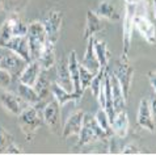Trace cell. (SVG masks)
I'll list each match as a JSON object with an SVG mask.
<instances>
[{
	"label": "cell",
	"mask_w": 156,
	"mask_h": 155,
	"mask_svg": "<svg viewBox=\"0 0 156 155\" xmlns=\"http://www.w3.org/2000/svg\"><path fill=\"white\" fill-rule=\"evenodd\" d=\"M20 130L23 132L27 141H32L36 132L43 125L42 118V109L38 105H29L21 113L17 116Z\"/></svg>",
	"instance_id": "1"
},
{
	"label": "cell",
	"mask_w": 156,
	"mask_h": 155,
	"mask_svg": "<svg viewBox=\"0 0 156 155\" xmlns=\"http://www.w3.org/2000/svg\"><path fill=\"white\" fill-rule=\"evenodd\" d=\"M77 137H79V139H77V145L79 146H87L97 141L108 139L105 132L98 125L96 117L88 113L84 114L83 126H81V130Z\"/></svg>",
	"instance_id": "2"
},
{
	"label": "cell",
	"mask_w": 156,
	"mask_h": 155,
	"mask_svg": "<svg viewBox=\"0 0 156 155\" xmlns=\"http://www.w3.org/2000/svg\"><path fill=\"white\" fill-rule=\"evenodd\" d=\"M27 38H28V45H29V51H30V55H32V59H37L40 57L43 46H45L47 41L46 31L41 21H33L32 24L28 25Z\"/></svg>",
	"instance_id": "3"
},
{
	"label": "cell",
	"mask_w": 156,
	"mask_h": 155,
	"mask_svg": "<svg viewBox=\"0 0 156 155\" xmlns=\"http://www.w3.org/2000/svg\"><path fill=\"white\" fill-rule=\"evenodd\" d=\"M134 68L129 62V58L126 54H121V58L118 59V62L115 64V68L113 70V74L117 79H118L125 97H129L130 89H131V84H133V79H134Z\"/></svg>",
	"instance_id": "4"
},
{
	"label": "cell",
	"mask_w": 156,
	"mask_h": 155,
	"mask_svg": "<svg viewBox=\"0 0 156 155\" xmlns=\"http://www.w3.org/2000/svg\"><path fill=\"white\" fill-rule=\"evenodd\" d=\"M100 108L105 109L106 114L109 116L110 122L114 120L115 116V110H114V104H113V96H112V85H110V71H109V66L105 68V74H104V80L100 88L98 96L96 97Z\"/></svg>",
	"instance_id": "5"
},
{
	"label": "cell",
	"mask_w": 156,
	"mask_h": 155,
	"mask_svg": "<svg viewBox=\"0 0 156 155\" xmlns=\"http://www.w3.org/2000/svg\"><path fill=\"white\" fill-rule=\"evenodd\" d=\"M138 4L126 3L125 5V17H123V28H122V54H129L133 41L134 31V17L136 15Z\"/></svg>",
	"instance_id": "6"
},
{
	"label": "cell",
	"mask_w": 156,
	"mask_h": 155,
	"mask_svg": "<svg viewBox=\"0 0 156 155\" xmlns=\"http://www.w3.org/2000/svg\"><path fill=\"white\" fill-rule=\"evenodd\" d=\"M43 28L46 31V36L47 40L53 44H57V41L59 40V34H60V29H62V24H63V16L62 12L57 11V9H50L43 17Z\"/></svg>",
	"instance_id": "7"
},
{
	"label": "cell",
	"mask_w": 156,
	"mask_h": 155,
	"mask_svg": "<svg viewBox=\"0 0 156 155\" xmlns=\"http://www.w3.org/2000/svg\"><path fill=\"white\" fill-rule=\"evenodd\" d=\"M42 118L43 124L50 129L51 133H59L62 129L60 126V105L57 100H53L43 106L42 109Z\"/></svg>",
	"instance_id": "8"
},
{
	"label": "cell",
	"mask_w": 156,
	"mask_h": 155,
	"mask_svg": "<svg viewBox=\"0 0 156 155\" xmlns=\"http://www.w3.org/2000/svg\"><path fill=\"white\" fill-rule=\"evenodd\" d=\"M28 64V62L23 59L20 55H17L16 53L11 50H7V53L3 55V58L0 59V67H3L4 70H7L12 78H17L19 79L20 74L23 72L25 66Z\"/></svg>",
	"instance_id": "9"
},
{
	"label": "cell",
	"mask_w": 156,
	"mask_h": 155,
	"mask_svg": "<svg viewBox=\"0 0 156 155\" xmlns=\"http://www.w3.org/2000/svg\"><path fill=\"white\" fill-rule=\"evenodd\" d=\"M134 29H136V32L150 45L156 44V27L148 17L143 15H135V17H134Z\"/></svg>",
	"instance_id": "10"
},
{
	"label": "cell",
	"mask_w": 156,
	"mask_h": 155,
	"mask_svg": "<svg viewBox=\"0 0 156 155\" xmlns=\"http://www.w3.org/2000/svg\"><path fill=\"white\" fill-rule=\"evenodd\" d=\"M0 104H2V106L8 113L15 114V116H19L21 112L27 108V105H29L19 95H15L13 92L7 91V89L0 95Z\"/></svg>",
	"instance_id": "11"
},
{
	"label": "cell",
	"mask_w": 156,
	"mask_h": 155,
	"mask_svg": "<svg viewBox=\"0 0 156 155\" xmlns=\"http://www.w3.org/2000/svg\"><path fill=\"white\" fill-rule=\"evenodd\" d=\"M136 122L138 125L144 129V130L154 133L156 130V125L154 122L152 113H151V105L147 99H142L139 103V108H138V114H136Z\"/></svg>",
	"instance_id": "12"
},
{
	"label": "cell",
	"mask_w": 156,
	"mask_h": 155,
	"mask_svg": "<svg viewBox=\"0 0 156 155\" xmlns=\"http://www.w3.org/2000/svg\"><path fill=\"white\" fill-rule=\"evenodd\" d=\"M84 112L83 110H76L70 114V117L67 118L66 124L62 128V137L64 139L70 138V137L79 135V133L83 126V120H84Z\"/></svg>",
	"instance_id": "13"
},
{
	"label": "cell",
	"mask_w": 156,
	"mask_h": 155,
	"mask_svg": "<svg viewBox=\"0 0 156 155\" xmlns=\"http://www.w3.org/2000/svg\"><path fill=\"white\" fill-rule=\"evenodd\" d=\"M5 49L13 51L17 55H20L23 59H25L28 63L32 61V55L29 51V45H28V38L27 36H15L12 37L8 44L5 45Z\"/></svg>",
	"instance_id": "14"
},
{
	"label": "cell",
	"mask_w": 156,
	"mask_h": 155,
	"mask_svg": "<svg viewBox=\"0 0 156 155\" xmlns=\"http://www.w3.org/2000/svg\"><path fill=\"white\" fill-rule=\"evenodd\" d=\"M67 66H68V71H70V76L73 84V92L83 95L84 91L80 88V63L75 50L70 51V55H68V59H67Z\"/></svg>",
	"instance_id": "15"
},
{
	"label": "cell",
	"mask_w": 156,
	"mask_h": 155,
	"mask_svg": "<svg viewBox=\"0 0 156 155\" xmlns=\"http://www.w3.org/2000/svg\"><path fill=\"white\" fill-rule=\"evenodd\" d=\"M42 72V68L40 66V63H38L37 59H32L27 66H25V68L23 70V72L20 74L19 76V81H21V83L24 84H28V85H33L36 84V81L38 79V76H40V74Z\"/></svg>",
	"instance_id": "16"
},
{
	"label": "cell",
	"mask_w": 156,
	"mask_h": 155,
	"mask_svg": "<svg viewBox=\"0 0 156 155\" xmlns=\"http://www.w3.org/2000/svg\"><path fill=\"white\" fill-rule=\"evenodd\" d=\"M110 85H112V96H113V104H114V110L118 113L121 110L126 109L127 99L125 97L122 87H121L118 79L110 72Z\"/></svg>",
	"instance_id": "17"
},
{
	"label": "cell",
	"mask_w": 156,
	"mask_h": 155,
	"mask_svg": "<svg viewBox=\"0 0 156 155\" xmlns=\"http://www.w3.org/2000/svg\"><path fill=\"white\" fill-rule=\"evenodd\" d=\"M104 29L102 19L96 15V12L88 11L85 19V29H84V40H88L89 37H94L97 33H100Z\"/></svg>",
	"instance_id": "18"
},
{
	"label": "cell",
	"mask_w": 156,
	"mask_h": 155,
	"mask_svg": "<svg viewBox=\"0 0 156 155\" xmlns=\"http://www.w3.org/2000/svg\"><path fill=\"white\" fill-rule=\"evenodd\" d=\"M51 93H53V96H54V100H57L60 106L66 105L67 103H70V101H79L81 96H83V95L76 93V92L66 91L63 87H60L57 81L51 83Z\"/></svg>",
	"instance_id": "19"
},
{
	"label": "cell",
	"mask_w": 156,
	"mask_h": 155,
	"mask_svg": "<svg viewBox=\"0 0 156 155\" xmlns=\"http://www.w3.org/2000/svg\"><path fill=\"white\" fill-rule=\"evenodd\" d=\"M87 41H88V45H87L83 61H81L80 64H83V66L88 68L89 71H92L93 74H96L101 67H100L97 55L94 53V37H89Z\"/></svg>",
	"instance_id": "20"
},
{
	"label": "cell",
	"mask_w": 156,
	"mask_h": 155,
	"mask_svg": "<svg viewBox=\"0 0 156 155\" xmlns=\"http://www.w3.org/2000/svg\"><path fill=\"white\" fill-rule=\"evenodd\" d=\"M112 129H113V133L117 138L119 139L126 138L129 133V116L126 109L115 113L114 120L112 121Z\"/></svg>",
	"instance_id": "21"
},
{
	"label": "cell",
	"mask_w": 156,
	"mask_h": 155,
	"mask_svg": "<svg viewBox=\"0 0 156 155\" xmlns=\"http://www.w3.org/2000/svg\"><path fill=\"white\" fill-rule=\"evenodd\" d=\"M37 61L43 71H49L50 68H53L55 64V44L47 40Z\"/></svg>",
	"instance_id": "22"
},
{
	"label": "cell",
	"mask_w": 156,
	"mask_h": 155,
	"mask_svg": "<svg viewBox=\"0 0 156 155\" xmlns=\"http://www.w3.org/2000/svg\"><path fill=\"white\" fill-rule=\"evenodd\" d=\"M57 83L63 87L68 92H73V84L70 76V71H68L67 62H64L63 59L59 61L57 64Z\"/></svg>",
	"instance_id": "23"
},
{
	"label": "cell",
	"mask_w": 156,
	"mask_h": 155,
	"mask_svg": "<svg viewBox=\"0 0 156 155\" xmlns=\"http://www.w3.org/2000/svg\"><path fill=\"white\" fill-rule=\"evenodd\" d=\"M17 95H19L25 103H28L29 105H40L42 103L40 96H38V93L36 92V89H34V87L24 84V83H21V81H19V84H17Z\"/></svg>",
	"instance_id": "24"
},
{
	"label": "cell",
	"mask_w": 156,
	"mask_h": 155,
	"mask_svg": "<svg viewBox=\"0 0 156 155\" xmlns=\"http://www.w3.org/2000/svg\"><path fill=\"white\" fill-rule=\"evenodd\" d=\"M96 15L104 20H108V21H118L121 19V15L118 13V11H117L113 4L110 2H108V0H104V2L98 4V7L96 9Z\"/></svg>",
	"instance_id": "25"
},
{
	"label": "cell",
	"mask_w": 156,
	"mask_h": 155,
	"mask_svg": "<svg viewBox=\"0 0 156 155\" xmlns=\"http://www.w3.org/2000/svg\"><path fill=\"white\" fill-rule=\"evenodd\" d=\"M51 83H53V81L47 78V75L42 70V72L40 74V76H38V79L36 81V84L33 85L34 89H36V92L38 93V96H40L41 101L45 100V99L51 93Z\"/></svg>",
	"instance_id": "26"
},
{
	"label": "cell",
	"mask_w": 156,
	"mask_h": 155,
	"mask_svg": "<svg viewBox=\"0 0 156 155\" xmlns=\"http://www.w3.org/2000/svg\"><path fill=\"white\" fill-rule=\"evenodd\" d=\"M94 53L97 55L100 67H108L109 66V59H110V53L108 50V44L102 40H97L94 37Z\"/></svg>",
	"instance_id": "27"
},
{
	"label": "cell",
	"mask_w": 156,
	"mask_h": 155,
	"mask_svg": "<svg viewBox=\"0 0 156 155\" xmlns=\"http://www.w3.org/2000/svg\"><path fill=\"white\" fill-rule=\"evenodd\" d=\"M96 120H97V122L98 125L101 126V129L104 132H105V134L106 137L109 138V137L112 135H114V133H113V129H112V122H110V120H109V116L106 114V112L105 109H102V108H100L97 110V113H96Z\"/></svg>",
	"instance_id": "28"
},
{
	"label": "cell",
	"mask_w": 156,
	"mask_h": 155,
	"mask_svg": "<svg viewBox=\"0 0 156 155\" xmlns=\"http://www.w3.org/2000/svg\"><path fill=\"white\" fill-rule=\"evenodd\" d=\"M13 37L12 33V25H11V19H7L0 27V46L5 47L8 41Z\"/></svg>",
	"instance_id": "29"
},
{
	"label": "cell",
	"mask_w": 156,
	"mask_h": 155,
	"mask_svg": "<svg viewBox=\"0 0 156 155\" xmlns=\"http://www.w3.org/2000/svg\"><path fill=\"white\" fill-rule=\"evenodd\" d=\"M106 68V67H105ZM105 68L101 67L100 70L94 74L92 81H90V92H92V95L94 97L98 96V92H100V88H101V84H102V80H104V74H105Z\"/></svg>",
	"instance_id": "30"
},
{
	"label": "cell",
	"mask_w": 156,
	"mask_h": 155,
	"mask_svg": "<svg viewBox=\"0 0 156 155\" xmlns=\"http://www.w3.org/2000/svg\"><path fill=\"white\" fill-rule=\"evenodd\" d=\"M11 19V25H12V33L15 36H27L28 33V25L21 21L17 17H9Z\"/></svg>",
	"instance_id": "31"
},
{
	"label": "cell",
	"mask_w": 156,
	"mask_h": 155,
	"mask_svg": "<svg viewBox=\"0 0 156 155\" xmlns=\"http://www.w3.org/2000/svg\"><path fill=\"white\" fill-rule=\"evenodd\" d=\"M93 76H94V74L92 71H89L83 64H80V88L83 89V91H85L87 88H89Z\"/></svg>",
	"instance_id": "32"
},
{
	"label": "cell",
	"mask_w": 156,
	"mask_h": 155,
	"mask_svg": "<svg viewBox=\"0 0 156 155\" xmlns=\"http://www.w3.org/2000/svg\"><path fill=\"white\" fill-rule=\"evenodd\" d=\"M12 142H15L13 135L9 134L3 126H0V154L5 153L8 146H9Z\"/></svg>",
	"instance_id": "33"
},
{
	"label": "cell",
	"mask_w": 156,
	"mask_h": 155,
	"mask_svg": "<svg viewBox=\"0 0 156 155\" xmlns=\"http://www.w3.org/2000/svg\"><path fill=\"white\" fill-rule=\"evenodd\" d=\"M13 78L8 72L7 70H4L3 67H0V88L2 89H8L11 87Z\"/></svg>",
	"instance_id": "34"
},
{
	"label": "cell",
	"mask_w": 156,
	"mask_h": 155,
	"mask_svg": "<svg viewBox=\"0 0 156 155\" xmlns=\"http://www.w3.org/2000/svg\"><path fill=\"white\" fill-rule=\"evenodd\" d=\"M122 154H142V151L139 150V147H136L135 145H126L122 147Z\"/></svg>",
	"instance_id": "35"
},
{
	"label": "cell",
	"mask_w": 156,
	"mask_h": 155,
	"mask_svg": "<svg viewBox=\"0 0 156 155\" xmlns=\"http://www.w3.org/2000/svg\"><path fill=\"white\" fill-rule=\"evenodd\" d=\"M7 154H23V149L20 147L19 145L16 143V142H12V143L8 146V149H7Z\"/></svg>",
	"instance_id": "36"
},
{
	"label": "cell",
	"mask_w": 156,
	"mask_h": 155,
	"mask_svg": "<svg viewBox=\"0 0 156 155\" xmlns=\"http://www.w3.org/2000/svg\"><path fill=\"white\" fill-rule=\"evenodd\" d=\"M147 76H148V80H150V83H151V87L154 88V91L156 93V71H150Z\"/></svg>",
	"instance_id": "37"
},
{
	"label": "cell",
	"mask_w": 156,
	"mask_h": 155,
	"mask_svg": "<svg viewBox=\"0 0 156 155\" xmlns=\"http://www.w3.org/2000/svg\"><path fill=\"white\" fill-rule=\"evenodd\" d=\"M150 105H151V113H152L154 122H155V125H156V97H154L152 100L150 101Z\"/></svg>",
	"instance_id": "38"
},
{
	"label": "cell",
	"mask_w": 156,
	"mask_h": 155,
	"mask_svg": "<svg viewBox=\"0 0 156 155\" xmlns=\"http://www.w3.org/2000/svg\"><path fill=\"white\" fill-rule=\"evenodd\" d=\"M125 2H126V3H133V4H138V5H139V4H144L146 0H125Z\"/></svg>",
	"instance_id": "39"
},
{
	"label": "cell",
	"mask_w": 156,
	"mask_h": 155,
	"mask_svg": "<svg viewBox=\"0 0 156 155\" xmlns=\"http://www.w3.org/2000/svg\"><path fill=\"white\" fill-rule=\"evenodd\" d=\"M7 50H8V49H5V47H2V46H0V59H2L3 55L7 53Z\"/></svg>",
	"instance_id": "40"
},
{
	"label": "cell",
	"mask_w": 156,
	"mask_h": 155,
	"mask_svg": "<svg viewBox=\"0 0 156 155\" xmlns=\"http://www.w3.org/2000/svg\"><path fill=\"white\" fill-rule=\"evenodd\" d=\"M154 13H155V19H156V0H154Z\"/></svg>",
	"instance_id": "41"
},
{
	"label": "cell",
	"mask_w": 156,
	"mask_h": 155,
	"mask_svg": "<svg viewBox=\"0 0 156 155\" xmlns=\"http://www.w3.org/2000/svg\"><path fill=\"white\" fill-rule=\"evenodd\" d=\"M0 9H2V0H0Z\"/></svg>",
	"instance_id": "42"
}]
</instances>
